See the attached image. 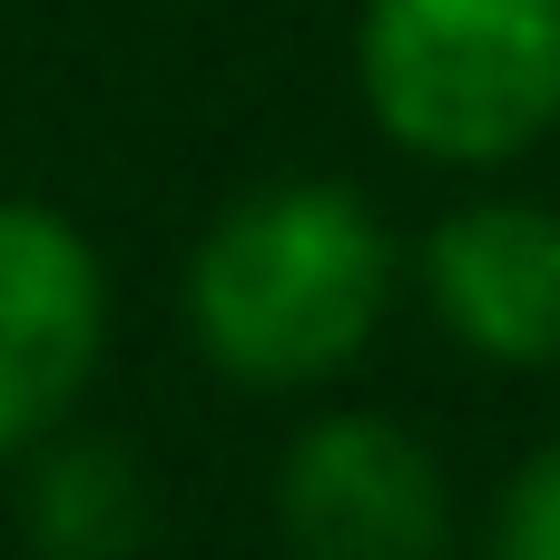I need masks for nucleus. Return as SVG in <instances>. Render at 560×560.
Here are the masks:
<instances>
[{
	"mask_svg": "<svg viewBox=\"0 0 560 560\" xmlns=\"http://www.w3.org/2000/svg\"><path fill=\"white\" fill-rule=\"evenodd\" d=\"M404 295L384 207L345 177H266L187 246V335L246 394H315L354 374Z\"/></svg>",
	"mask_w": 560,
	"mask_h": 560,
	"instance_id": "1",
	"label": "nucleus"
},
{
	"mask_svg": "<svg viewBox=\"0 0 560 560\" xmlns=\"http://www.w3.org/2000/svg\"><path fill=\"white\" fill-rule=\"evenodd\" d=\"M364 118L453 177H492L560 138V0H364Z\"/></svg>",
	"mask_w": 560,
	"mask_h": 560,
	"instance_id": "2",
	"label": "nucleus"
},
{
	"mask_svg": "<svg viewBox=\"0 0 560 560\" xmlns=\"http://www.w3.org/2000/svg\"><path fill=\"white\" fill-rule=\"evenodd\" d=\"M276 532L295 560H453L463 512L443 453L404 413L345 404L276 453Z\"/></svg>",
	"mask_w": 560,
	"mask_h": 560,
	"instance_id": "3",
	"label": "nucleus"
},
{
	"mask_svg": "<svg viewBox=\"0 0 560 560\" xmlns=\"http://www.w3.org/2000/svg\"><path fill=\"white\" fill-rule=\"evenodd\" d=\"M108 354V266L79 217L0 197V463L49 443Z\"/></svg>",
	"mask_w": 560,
	"mask_h": 560,
	"instance_id": "4",
	"label": "nucleus"
},
{
	"mask_svg": "<svg viewBox=\"0 0 560 560\" xmlns=\"http://www.w3.org/2000/svg\"><path fill=\"white\" fill-rule=\"evenodd\" d=\"M413 285L433 325L492 374H560V207L463 197L423 226Z\"/></svg>",
	"mask_w": 560,
	"mask_h": 560,
	"instance_id": "5",
	"label": "nucleus"
},
{
	"mask_svg": "<svg viewBox=\"0 0 560 560\" xmlns=\"http://www.w3.org/2000/svg\"><path fill=\"white\" fill-rule=\"evenodd\" d=\"M20 522H30V551L39 560H138L148 532H158V492H148V472L118 443L59 423L49 443H30V502H20Z\"/></svg>",
	"mask_w": 560,
	"mask_h": 560,
	"instance_id": "6",
	"label": "nucleus"
},
{
	"mask_svg": "<svg viewBox=\"0 0 560 560\" xmlns=\"http://www.w3.org/2000/svg\"><path fill=\"white\" fill-rule=\"evenodd\" d=\"M482 560H560V433L532 443V453L512 463V482L492 492Z\"/></svg>",
	"mask_w": 560,
	"mask_h": 560,
	"instance_id": "7",
	"label": "nucleus"
}]
</instances>
